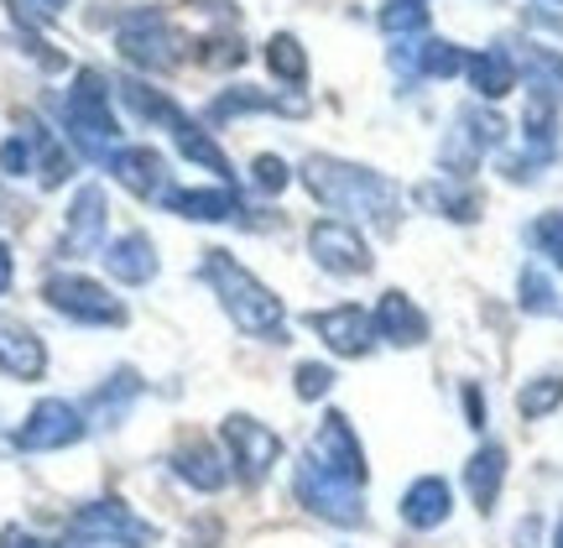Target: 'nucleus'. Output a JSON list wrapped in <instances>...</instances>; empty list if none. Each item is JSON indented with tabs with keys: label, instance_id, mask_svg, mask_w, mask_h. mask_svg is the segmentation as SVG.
I'll return each instance as SVG.
<instances>
[{
	"label": "nucleus",
	"instance_id": "obj_17",
	"mask_svg": "<svg viewBox=\"0 0 563 548\" xmlns=\"http://www.w3.org/2000/svg\"><path fill=\"white\" fill-rule=\"evenodd\" d=\"M329 382H334V376H329L323 365H302V371H298V392H302V397H319V392H329Z\"/></svg>",
	"mask_w": 563,
	"mask_h": 548
},
{
	"label": "nucleus",
	"instance_id": "obj_3",
	"mask_svg": "<svg viewBox=\"0 0 563 548\" xmlns=\"http://www.w3.org/2000/svg\"><path fill=\"white\" fill-rule=\"evenodd\" d=\"M79 434H84V424L68 403H37L32 418H26V428L16 434V445L21 449H63V445H74Z\"/></svg>",
	"mask_w": 563,
	"mask_h": 548
},
{
	"label": "nucleus",
	"instance_id": "obj_20",
	"mask_svg": "<svg viewBox=\"0 0 563 548\" xmlns=\"http://www.w3.org/2000/svg\"><path fill=\"white\" fill-rule=\"evenodd\" d=\"M553 548H563V528H559V538H553Z\"/></svg>",
	"mask_w": 563,
	"mask_h": 548
},
{
	"label": "nucleus",
	"instance_id": "obj_6",
	"mask_svg": "<svg viewBox=\"0 0 563 548\" xmlns=\"http://www.w3.org/2000/svg\"><path fill=\"white\" fill-rule=\"evenodd\" d=\"M313 329H319L340 355H361V350L371 346V319H365V308H334V314H319Z\"/></svg>",
	"mask_w": 563,
	"mask_h": 548
},
{
	"label": "nucleus",
	"instance_id": "obj_12",
	"mask_svg": "<svg viewBox=\"0 0 563 548\" xmlns=\"http://www.w3.org/2000/svg\"><path fill=\"white\" fill-rule=\"evenodd\" d=\"M470 79H475V89L481 95H506L511 89V63H506V53H481V58H470Z\"/></svg>",
	"mask_w": 563,
	"mask_h": 548
},
{
	"label": "nucleus",
	"instance_id": "obj_1",
	"mask_svg": "<svg viewBox=\"0 0 563 548\" xmlns=\"http://www.w3.org/2000/svg\"><path fill=\"white\" fill-rule=\"evenodd\" d=\"M209 277L220 283L224 304H230V314L241 319V329H256V335H266V329L282 325V308L272 293H262V287L251 283L245 272H235V266L224 262V251H209Z\"/></svg>",
	"mask_w": 563,
	"mask_h": 548
},
{
	"label": "nucleus",
	"instance_id": "obj_10",
	"mask_svg": "<svg viewBox=\"0 0 563 548\" xmlns=\"http://www.w3.org/2000/svg\"><path fill=\"white\" fill-rule=\"evenodd\" d=\"M376 319H382V335H386V340H397V346H418L422 329H428V325H422V314L407 304L402 293H386Z\"/></svg>",
	"mask_w": 563,
	"mask_h": 548
},
{
	"label": "nucleus",
	"instance_id": "obj_19",
	"mask_svg": "<svg viewBox=\"0 0 563 548\" xmlns=\"http://www.w3.org/2000/svg\"><path fill=\"white\" fill-rule=\"evenodd\" d=\"M37 11H63V0H32Z\"/></svg>",
	"mask_w": 563,
	"mask_h": 548
},
{
	"label": "nucleus",
	"instance_id": "obj_13",
	"mask_svg": "<svg viewBox=\"0 0 563 548\" xmlns=\"http://www.w3.org/2000/svg\"><path fill=\"white\" fill-rule=\"evenodd\" d=\"M422 21H428V11H422L418 0H397L391 11H382V26H386V32H418Z\"/></svg>",
	"mask_w": 563,
	"mask_h": 548
},
{
	"label": "nucleus",
	"instance_id": "obj_8",
	"mask_svg": "<svg viewBox=\"0 0 563 548\" xmlns=\"http://www.w3.org/2000/svg\"><path fill=\"white\" fill-rule=\"evenodd\" d=\"M402 517L412 523V528H439L443 517H449V486H443L439 475H428V481H418V486L407 491Z\"/></svg>",
	"mask_w": 563,
	"mask_h": 548
},
{
	"label": "nucleus",
	"instance_id": "obj_9",
	"mask_svg": "<svg viewBox=\"0 0 563 548\" xmlns=\"http://www.w3.org/2000/svg\"><path fill=\"white\" fill-rule=\"evenodd\" d=\"M470 496H475V507L490 512V502H496V491H501V475H506V449L501 445H485L475 460H470Z\"/></svg>",
	"mask_w": 563,
	"mask_h": 548
},
{
	"label": "nucleus",
	"instance_id": "obj_14",
	"mask_svg": "<svg viewBox=\"0 0 563 548\" xmlns=\"http://www.w3.org/2000/svg\"><path fill=\"white\" fill-rule=\"evenodd\" d=\"M563 403V382H543V386H527L522 392V413L527 418H538V413H548V407Z\"/></svg>",
	"mask_w": 563,
	"mask_h": 548
},
{
	"label": "nucleus",
	"instance_id": "obj_7",
	"mask_svg": "<svg viewBox=\"0 0 563 548\" xmlns=\"http://www.w3.org/2000/svg\"><path fill=\"white\" fill-rule=\"evenodd\" d=\"M230 439H235V454H241L245 475H266V465L277 460V434H266V428L251 424V418H235V424H230Z\"/></svg>",
	"mask_w": 563,
	"mask_h": 548
},
{
	"label": "nucleus",
	"instance_id": "obj_15",
	"mask_svg": "<svg viewBox=\"0 0 563 548\" xmlns=\"http://www.w3.org/2000/svg\"><path fill=\"white\" fill-rule=\"evenodd\" d=\"M272 68L298 84V79H302V53H298V42H292V37H277V42H272Z\"/></svg>",
	"mask_w": 563,
	"mask_h": 548
},
{
	"label": "nucleus",
	"instance_id": "obj_11",
	"mask_svg": "<svg viewBox=\"0 0 563 548\" xmlns=\"http://www.w3.org/2000/svg\"><path fill=\"white\" fill-rule=\"evenodd\" d=\"M104 262H110V272H115V277H125V283H146V277H152V256H146V241H141V235L115 241Z\"/></svg>",
	"mask_w": 563,
	"mask_h": 548
},
{
	"label": "nucleus",
	"instance_id": "obj_4",
	"mask_svg": "<svg viewBox=\"0 0 563 548\" xmlns=\"http://www.w3.org/2000/svg\"><path fill=\"white\" fill-rule=\"evenodd\" d=\"M42 365H47V355H42L37 335L26 325H16V319H0V371L32 382V376H42Z\"/></svg>",
	"mask_w": 563,
	"mask_h": 548
},
{
	"label": "nucleus",
	"instance_id": "obj_5",
	"mask_svg": "<svg viewBox=\"0 0 563 548\" xmlns=\"http://www.w3.org/2000/svg\"><path fill=\"white\" fill-rule=\"evenodd\" d=\"M313 251H319V262L334 266V272H365V266H371L365 241L350 224H319V230H313Z\"/></svg>",
	"mask_w": 563,
	"mask_h": 548
},
{
	"label": "nucleus",
	"instance_id": "obj_16",
	"mask_svg": "<svg viewBox=\"0 0 563 548\" xmlns=\"http://www.w3.org/2000/svg\"><path fill=\"white\" fill-rule=\"evenodd\" d=\"M538 241H543L548 256L563 266V215H548V220H538Z\"/></svg>",
	"mask_w": 563,
	"mask_h": 548
},
{
	"label": "nucleus",
	"instance_id": "obj_18",
	"mask_svg": "<svg viewBox=\"0 0 563 548\" xmlns=\"http://www.w3.org/2000/svg\"><path fill=\"white\" fill-rule=\"evenodd\" d=\"M5 287H11V251L0 245V293H5Z\"/></svg>",
	"mask_w": 563,
	"mask_h": 548
},
{
	"label": "nucleus",
	"instance_id": "obj_2",
	"mask_svg": "<svg viewBox=\"0 0 563 548\" xmlns=\"http://www.w3.org/2000/svg\"><path fill=\"white\" fill-rule=\"evenodd\" d=\"M47 304L68 314V319H84V325H121V304L104 293L100 283L89 277H47Z\"/></svg>",
	"mask_w": 563,
	"mask_h": 548
}]
</instances>
